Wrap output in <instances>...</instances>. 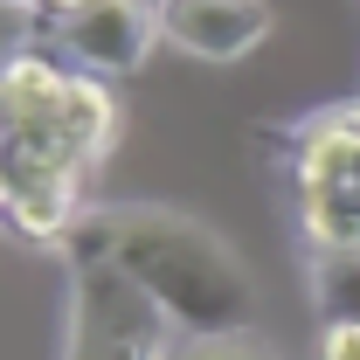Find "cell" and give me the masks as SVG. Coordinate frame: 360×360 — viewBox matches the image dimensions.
I'll list each match as a JSON object with an SVG mask.
<instances>
[{
  "instance_id": "10",
  "label": "cell",
  "mask_w": 360,
  "mask_h": 360,
  "mask_svg": "<svg viewBox=\"0 0 360 360\" xmlns=\"http://www.w3.org/2000/svg\"><path fill=\"white\" fill-rule=\"evenodd\" d=\"M319 360H360V326H354V319H326Z\"/></svg>"
},
{
  "instance_id": "13",
  "label": "cell",
  "mask_w": 360,
  "mask_h": 360,
  "mask_svg": "<svg viewBox=\"0 0 360 360\" xmlns=\"http://www.w3.org/2000/svg\"><path fill=\"white\" fill-rule=\"evenodd\" d=\"M0 7H35V0H0Z\"/></svg>"
},
{
  "instance_id": "7",
  "label": "cell",
  "mask_w": 360,
  "mask_h": 360,
  "mask_svg": "<svg viewBox=\"0 0 360 360\" xmlns=\"http://www.w3.org/2000/svg\"><path fill=\"white\" fill-rule=\"evenodd\" d=\"M298 229L319 257L360 250V187H298Z\"/></svg>"
},
{
  "instance_id": "9",
  "label": "cell",
  "mask_w": 360,
  "mask_h": 360,
  "mask_svg": "<svg viewBox=\"0 0 360 360\" xmlns=\"http://www.w3.org/2000/svg\"><path fill=\"white\" fill-rule=\"evenodd\" d=\"M174 360H277L257 333H222V340H174Z\"/></svg>"
},
{
  "instance_id": "4",
  "label": "cell",
  "mask_w": 360,
  "mask_h": 360,
  "mask_svg": "<svg viewBox=\"0 0 360 360\" xmlns=\"http://www.w3.org/2000/svg\"><path fill=\"white\" fill-rule=\"evenodd\" d=\"M153 7H160V42L201 63H243L277 28L270 0H153Z\"/></svg>"
},
{
  "instance_id": "5",
  "label": "cell",
  "mask_w": 360,
  "mask_h": 360,
  "mask_svg": "<svg viewBox=\"0 0 360 360\" xmlns=\"http://www.w3.org/2000/svg\"><path fill=\"white\" fill-rule=\"evenodd\" d=\"M42 146H56L70 167H97L104 153H111V139H118V104H111V90H104V77H84V70H70V84H63V97H56V111H49ZM7 146V139H0Z\"/></svg>"
},
{
  "instance_id": "8",
  "label": "cell",
  "mask_w": 360,
  "mask_h": 360,
  "mask_svg": "<svg viewBox=\"0 0 360 360\" xmlns=\"http://www.w3.org/2000/svg\"><path fill=\"white\" fill-rule=\"evenodd\" d=\"M312 298L326 319H354L360 326V250L354 257H319L312 264Z\"/></svg>"
},
{
  "instance_id": "6",
  "label": "cell",
  "mask_w": 360,
  "mask_h": 360,
  "mask_svg": "<svg viewBox=\"0 0 360 360\" xmlns=\"http://www.w3.org/2000/svg\"><path fill=\"white\" fill-rule=\"evenodd\" d=\"M291 174L298 187H360V104L319 111L291 132Z\"/></svg>"
},
{
  "instance_id": "11",
  "label": "cell",
  "mask_w": 360,
  "mask_h": 360,
  "mask_svg": "<svg viewBox=\"0 0 360 360\" xmlns=\"http://www.w3.org/2000/svg\"><path fill=\"white\" fill-rule=\"evenodd\" d=\"M35 7H42V14H56V21H63V14H77V7H90V0H35Z\"/></svg>"
},
{
  "instance_id": "2",
  "label": "cell",
  "mask_w": 360,
  "mask_h": 360,
  "mask_svg": "<svg viewBox=\"0 0 360 360\" xmlns=\"http://www.w3.org/2000/svg\"><path fill=\"white\" fill-rule=\"evenodd\" d=\"M63 360H174L167 319L125 270L70 257V298H63Z\"/></svg>"
},
{
  "instance_id": "1",
  "label": "cell",
  "mask_w": 360,
  "mask_h": 360,
  "mask_svg": "<svg viewBox=\"0 0 360 360\" xmlns=\"http://www.w3.org/2000/svg\"><path fill=\"white\" fill-rule=\"evenodd\" d=\"M70 257H97V264L125 270L153 298V312L180 326V340L250 333L257 291H250L243 257L180 208H90L63 243V264Z\"/></svg>"
},
{
  "instance_id": "3",
  "label": "cell",
  "mask_w": 360,
  "mask_h": 360,
  "mask_svg": "<svg viewBox=\"0 0 360 360\" xmlns=\"http://www.w3.org/2000/svg\"><path fill=\"white\" fill-rule=\"evenodd\" d=\"M160 42V7L146 0H90L56 21V49L84 77H132Z\"/></svg>"
},
{
  "instance_id": "12",
  "label": "cell",
  "mask_w": 360,
  "mask_h": 360,
  "mask_svg": "<svg viewBox=\"0 0 360 360\" xmlns=\"http://www.w3.org/2000/svg\"><path fill=\"white\" fill-rule=\"evenodd\" d=\"M0 215H14V180H7V167H0Z\"/></svg>"
}]
</instances>
